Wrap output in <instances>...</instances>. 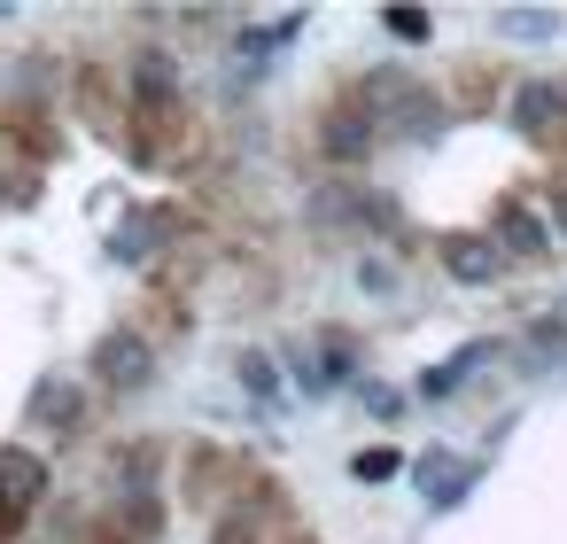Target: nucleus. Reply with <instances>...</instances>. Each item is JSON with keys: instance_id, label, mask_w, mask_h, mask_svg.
Returning <instances> with one entry per match:
<instances>
[{"instance_id": "3", "label": "nucleus", "mask_w": 567, "mask_h": 544, "mask_svg": "<svg viewBox=\"0 0 567 544\" xmlns=\"http://www.w3.org/2000/svg\"><path fill=\"white\" fill-rule=\"evenodd\" d=\"M40 482H48V466L32 451H0V536H17V521L40 505Z\"/></svg>"}, {"instance_id": "2", "label": "nucleus", "mask_w": 567, "mask_h": 544, "mask_svg": "<svg viewBox=\"0 0 567 544\" xmlns=\"http://www.w3.org/2000/svg\"><path fill=\"white\" fill-rule=\"evenodd\" d=\"M71 102H79L86 125H102V133L133 125V94H117V71H110V63H79V71H71Z\"/></svg>"}, {"instance_id": "6", "label": "nucleus", "mask_w": 567, "mask_h": 544, "mask_svg": "<svg viewBox=\"0 0 567 544\" xmlns=\"http://www.w3.org/2000/svg\"><path fill=\"white\" fill-rule=\"evenodd\" d=\"M94 381H102V389H141V381H148V342H141L133 327L102 335V350H94Z\"/></svg>"}, {"instance_id": "9", "label": "nucleus", "mask_w": 567, "mask_h": 544, "mask_svg": "<svg viewBox=\"0 0 567 544\" xmlns=\"http://www.w3.org/2000/svg\"><path fill=\"white\" fill-rule=\"evenodd\" d=\"M241 381H249V389H257L265 404L280 397V381H272V366H265V350H241Z\"/></svg>"}, {"instance_id": "10", "label": "nucleus", "mask_w": 567, "mask_h": 544, "mask_svg": "<svg viewBox=\"0 0 567 544\" xmlns=\"http://www.w3.org/2000/svg\"><path fill=\"white\" fill-rule=\"evenodd\" d=\"M381 24H389V32H396V40H427V17H420V9H389V17H381Z\"/></svg>"}, {"instance_id": "5", "label": "nucleus", "mask_w": 567, "mask_h": 544, "mask_svg": "<svg viewBox=\"0 0 567 544\" xmlns=\"http://www.w3.org/2000/svg\"><path fill=\"white\" fill-rule=\"evenodd\" d=\"M435 257H443V273H451V280L482 288V280H497L505 242H489V234H443V242H435Z\"/></svg>"}, {"instance_id": "7", "label": "nucleus", "mask_w": 567, "mask_h": 544, "mask_svg": "<svg viewBox=\"0 0 567 544\" xmlns=\"http://www.w3.org/2000/svg\"><path fill=\"white\" fill-rule=\"evenodd\" d=\"M551 117H567V86H551V79L520 86V125H551Z\"/></svg>"}, {"instance_id": "1", "label": "nucleus", "mask_w": 567, "mask_h": 544, "mask_svg": "<svg viewBox=\"0 0 567 544\" xmlns=\"http://www.w3.org/2000/svg\"><path fill=\"white\" fill-rule=\"evenodd\" d=\"M0 148L24 156L32 172H48V164H55V148H63L55 110H48V102H9V110H0Z\"/></svg>"}, {"instance_id": "4", "label": "nucleus", "mask_w": 567, "mask_h": 544, "mask_svg": "<svg viewBox=\"0 0 567 544\" xmlns=\"http://www.w3.org/2000/svg\"><path fill=\"white\" fill-rule=\"evenodd\" d=\"M319 148H327L334 164H365V148H373V110L327 102V110H319Z\"/></svg>"}, {"instance_id": "11", "label": "nucleus", "mask_w": 567, "mask_h": 544, "mask_svg": "<svg viewBox=\"0 0 567 544\" xmlns=\"http://www.w3.org/2000/svg\"><path fill=\"white\" fill-rule=\"evenodd\" d=\"M381 474H396V451H358V482H381Z\"/></svg>"}, {"instance_id": "13", "label": "nucleus", "mask_w": 567, "mask_h": 544, "mask_svg": "<svg viewBox=\"0 0 567 544\" xmlns=\"http://www.w3.org/2000/svg\"><path fill=\"white\" fill-rule=\"evenodd\" d=\"M551 218H559V234H567V187H551Z\"/></svg>"}, {"instance_id": "12", "label": "nucleus", "mask_w": 567, "mask_h": 544, "mask_svg": "<svg viewBox=\"0 0 567 544\" xmlns=\"http://www.w3.org/2000/svg\"><path fill=\"white\" fill-rule=\"evenodd\" d=\"M218 544H257V528L249 521H218Z\"/></svg>"}, {"instance_id": "8", "label": "nucleus", "mask_w": 567, "mask_h": 544, "mask_svg": "<svg viewBox=\"0 0 567 544\" xmlns=\"http://www.w3.org/2000/svg\"><path fill=\"white\" fill-rule=\"evenodd\" d=\"M505 242H513V257H544V234L528 211H505Z\"/></svg>"}]
</instances>
